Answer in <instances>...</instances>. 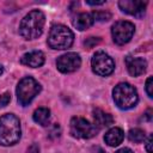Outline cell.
I'll use <instances>...</instances> for the list:
<instances>
[{
  "label": "cell",
  "mask_w": 153,
  "mask_h": 153,
  "mask_svg": "<svg viewBox=\"0 0 153 153\" xmlns=\"http://www.w3.org/2000/svg\"><path fill=\"white\" fill-rule=\"evenodd\" d=\"M45 24V16L39 10H33L29 12L20 22L19 25V33L25 39H35L38 38Z\"/></svg>",
  "instance_id": "6da1fadb"
},
{
  "label": "cell",
  "mask_w": 153,
  "mask_h": 153,
  "mask_svg": "<svg viewBox=\"0 0 153 153\" xmlns=\"http://www.w3.org/2000/svg\"><path fill=\"white\" fill-rule=\"evenodd\" d=\"M20 121L13 114H5L0 117V145L12 146L20 139Z\"/></svg>",
  "instance_id": "7a4b0ae2"
},
{
  "label": "cell",
  "mask_w": 153,
  "mask_h": 153,
  "mask_svg": "<svg viewBox=\"0 0 153 153\" xmlns=\"http://www.w3.org/2000/svg\"><path fill=\"white\" fill-rule=\"evenodd\" d=\"M112 98L115 104L122 110H129L139 102L137 91L129 82L117 84L112 90Z\"/></svg>",
  "instance_id": "3957f363"
},
{
  "label": "cell",
  "mask_w": 153,
  "mask_h": 153,
  "mask_svg": "<svg viewBox=\"0 0 153 153\" xmlns=\"http://www.w3.org/2000/svg\"><path fill=\"white\" fill-rule=\"evenodd\" d=\"M74 42V33L69 27L62 24L51 26L48 35V45L55 50L68 49Z\"/></svg>",
  "instance_id": "277c9868"
},
{
  "label": "cell",
  "mask_w": 153,
  "mask_h": 153,
  "mask_svg": "<svg viewBox=\"0 0 153 153\" xmlns=\"http://www.w3.org/2000/svg\"><path fill=\"white\" fill-rule=\"evenodd\" d=\"M41 85L38 81H36L31 76H25L23 78L17 86V99L20 105L26 106L29 105L33 98L41 92Z\"/></svg>",
  "instance_id": "5b68a950"
},
{
  "label": "cell",
  "mask_w": 153,
  "mask_h": 153,
  "mask_svg": "<svg viewBox=\"0 0 153 153\" xmlns=\"http://www.w3.org/2000/svg\"><path fill=\"white\" fill-rule=\"evenodd\" d=\"M69 131L76 139H91L97 135L98 128L82 117H73L69 123Z\"/></svg>",
  "instance_id": "8992f818"
},
{
  "label": "cell",
  "mask_w": 153,
  "mask_h": 153,
  "mask_svg": "<svg viewBox=\"0 0 153 153\" xmlns=\"http://www.w3.org/2000/svg\"><path fill=\"white\" fill-rule=\"evenodd\" d=\"M91 67L93 73L100 76L110 75L115 69V62L110 55L104 51H97L91 59Z\"/></svg>",
  "instance_id": "52a82bcc"
},
{
  "label": "cell",
  "mask_w": 153,
  "mask_h": 153,
  "mask_svg": "<svg viewBox=\"0 0 153 153\" xmlns=\"http://www.w3.org/2000/svg\"><path fill=\"white\" fill-rule=\"evenodd\" d=\"M134 32H135V26L133 23H130L128 20L116 22L111 27L112 39L118 45H123V44L128 43L131 39Z\"/></svg>",
  "instance_id": "ba28073f"
},
{
  "label": "cell",
  "mask_w": 153,
  "mask_h": 153,
  "mask_svg": "<svg viewBox=\"0 0 153 153\" xmlns=\"http://www.w3.org/2000/svg\"><path fill=\"white\" fill-rule=\"evenodd\" d=\"M81 65V59L76 53H66L57 57L56 67L61 73L75 72Z\"/></svg>",
  "instance_id": "9c48e42d"
},
{
  "label": "cell",
  "mask_w": 153,
  "mask_h": 153,
  "mask_svg": "<svg viewBox=\"0 0 153 153\" xmlns=\"http://www.w3.org/2000/svg\"><path fill=\"white\" fill-rule=\"evenodd\" d=\"M146 1H140V0H121L118 1V7L121 8L122 12L134 16L137 18H141L145 14L146 11Z\"/></svg>",
  "instance_id": "30bf717a"
},
{
  "label": "cell",
  "mask_w": 153,
  "mask_h": 153,
  "mask_svg": "<svg viewBox=\"0 0 153 153\" xmlns=\"http://www.w3.org/2000/svg\"><path fill=\"white\" fill-rule=\"evenodd\" d=\"M45 61V56L41 50H33V51H29L26 54H24L20 57V63L31 68H37L43 66Z\"/></svg>",
  "instance_id": "8fae6325"
},
{
  "label": "cell",
  "mask_w": 153,
  "mask_h": 153,
  "mask_svg": "<svg viewBox=\"0 0 153 153\" xmlns=\"http://www.w3.org/2000/svg\"><path fill=\"white\" fill-rule=\"evenodd\" d=\"M126 63H127L128 73L131 76H139V75H141L142 73H145V71L147 68V62L142 57H131V56H128L126 59Z\"/></svg>",
  "instance_id": "7c38bea8"
},
{
  "label": "cell",
  "mask_w": 153,
  "mask_h": 153,
  "mask_svg": "<svg viewBox=\"0 0 153 153\" xmlns=\"http://www.w3.org/2000/svg\"><path fill=\"white\" fill-rule=\"evenodd\" d=\"M123 139H124V133L121 128H117V127L109 129L104 135V141L110 147L118 146L120 143H122Z\"/></svg>",
  "instance_id": "4fadbf2b"
},
{
  "label": "cell",
  "mask_w": 153,
  "mask_h": 153,
  "mask_svg": "<svg viewBox=\"0 0 153 153\" xmlns=\"http://www.w3.org/2000/svg\"><path fill=\"white\" fill-rule=\"evenodd\" d=\"M94 23V19L92 17L91 13H79L74 20H73V25L74 27H76L79 31H84V30H87L88 27H91Z\"/></svg>",
  "instance_id": "5bb4252c"
},
{
  "label": "cell",
  "mask_w": 153,
  "mask_h": 153,
  "mask_svg": "<svg viewBox=\"0 0 153 153\" xmlns=\"http://www.w3.org/2000/svg\"><path fill=\"white\" fill-rule=\"evenodd\" d=\"M93 120H94V123L99 128L109 127L114 123V117L110 114H108V112H105L100 109H94L93 110Z\"/></svg>",
  "instance_id": "9a60e30c"
},
{
  "label": "cell",
  "mask_w": 153,
  "mask_h": 153,
  "mask_svg": "<svg viewBox=\"0 0 153 153\" xmlns=\"http://www.w3.org/2000/svg\"><path fill=\"white\" fill-rule=\"evenodd\" d=\"M32 118L36 123L45 127V126H48L49 120H50V110L48 108H38L33 111Z\"/></svg>",
  "instance_id": "2e32d148"
},
{
  "label": "cell",
  "mask_w": 153,
  "mask_h": 153,
  "mask_svg": "<svg viewBox=\"0 0 153 153\" xmlns=\"http://www.w3.org/2000/svg\"><path fill=\"white\" fill-rule=\"evenodd\" d=\"M128 137L131 142H135V143H140L142 141H145L146 139V131L141 128H134V129H130L129 133H128Z\"/></svg>",
  "instance_id": "e0dca14e"
},
{
  "label": "cell",
  "mask_w": 153,
  "mask_h": 153,
  "mask_svg": "<svg viewBox=\"0 0 153 153\" xmlns=\"http://www.w3.org/2000/svg\"><path fill=\"white\" fill-rule=\"evenodd\" d=\"M94 22L98 20V22H106L111 18V14L109 12H105V11H94L91 13Z\"/></svg>",
  "instance_id": "ac0fdd59"
},
{
  "label": "cell",
  "mask_w": 153,
  "mask_h": 153,
  "mask_svg": "<svg viewBox=\"0 0 153 153\" xmlns=\"http://www.w3.org/2000/svg\"><path fill=\"white\" fill-rule=\"evenodd\" d=\"M11 100V94L8 92H4V93H0V108H4L6 106Z\"/></svg>",
  "instance_id": "d6986e66"
},
{
  "label": "cell",
  "mask_w": 153,
  "mask_h": 153,
  "mask_svg": "<svg viewBox=\"0 0 153 153\" xmlns=\"http://www.w3.org/2000/svg\"><path fill=\"white\" fill-rule=\"evenodd\" d=\"M99 42H100V38H99V37H88V38L84 42V44H85L87 48H93V47L97 45Z\"/></svg>",
  "instance_id": "ffe728a7"
},
{
  "label": "cell",
  "mask_w": 153,
  "mask_h": 153,
  "mask_svg": "<svg viewBox=\"0 0 153 153\" xmlns=\"http://www.w3.org/2000/svg\"><path fill=\"white\" fill-rule=\"evenodd\" d=\"M152 88H153V78H152V76H148V79L146 80V93H147V96H148L149 98L153 97V91H152Z\"/></svg>",
  "instance_id": "44dd1931"
},
{
  "label": "cell",
  "mask_w": 153,
  "mask_h": 153,
  "mask_svg": "<svg viewBox=\"0 0 153 153\" xmlns=\"http://www.w3.org/2000/svg\"><path fill=\"white\" fill-rule=\"evenodd\" d=\"M26 153H39V146H38L37 143H32V145L27 148Z\"/></svg>",
  "instance_id": "7402d4cb"
},
{
  "label": "cell",
  "mask_w": 153,
  "mask_h": 153,
  "mask_svg": "<svg viewBox=\"0 0 153 153\" xmlns=\"http://www.w3.org/2000/svg\"><path fill=\"white\" fill-rule=\"evenodd\" d=\"M146 151H147V153H152L153 152L152 151V135H149L147 141H146Z\"/></svg>",
  "instance_id": "603a6c76"
},
{
  "label": "cell",
  "mask_w": 153,
  "mask_h": 153,
  "mask_svg": "<svg viewBox=\"0 0 153 153\" xmlns=\"http://www.w3.org/2000/svg\"><path fill=\"white\" fill-rule=\"evenodd\" d=\"M115 153H134L130 148H128V147H123V148H120V149H117Z\"/></svg>",
  "instance_id": "cb8c5ba5"
},
{
  "label": "cell",
  "mask_w": 153,
  "mask_h": 153,
  "mask_svg": "<svg viewBox=\"0 0 153 153\" xmlns=\"http://www.w3.org/2000/svg\"><path fill=\"white\" fill-rule=\"evenodd\" d=\"M86 4L91 6H100V5H104L105 1H86Z\"/></svg>",
  "instance_id": "d4e9b609"
},
{
  "label": "cell",
  "mask_w": 153,
  "mask_h": 153,
  "mask_svg": "<svg viewBox=\"0 0 153 153\" xmlns=\"http://www.w3.org/2000/svg\"><path fill=\"white\" fill-rule=\"evenodd\" d=\"M2 73H4V67H2L1 65H0V75H1Z\"/></svg>",
  "instance_id": "484cf974"
}]
</instances>
